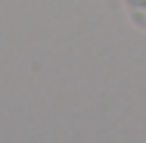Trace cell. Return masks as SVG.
Masks as SVG:
<instances>
[{
	"label": "cell",
	"instance_id": "obj_1",
	"mask_svg": "<svg viewBox=\"0 0 146 143\" xmlns=\"http://www.w3.org/2000/svg\"><path fill=\"white\" fill-rule=\"evenodd\" d=\"M124 9L137 28H146V0H124Z\"/></svg>",
	"mask_w": 146,
	"mask_h": 143
}]
</instances>
